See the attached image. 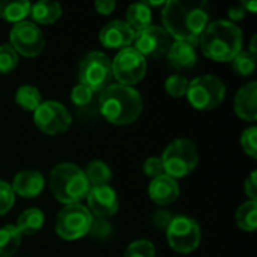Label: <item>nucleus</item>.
I'll list each match as a JSON object with an SVG mask.
<instances>
[{
    "instance_id": "1",
    "label": "nucleus",
    "mask_w": 257,
    "mask_h": 257,
    "mask_svg": "<svg viewBox=\"0 0 257 257\" xmlns=\"http://www.w3.org/2000/svg\"><path fill=\"white\" fill-rule=\"evenodd\" d=\"M161 20L172 39L197 45L209 23V5L203 0H169L163 6Z\"/></svg>"
},
{
    "instance_id": "2",
    "label": "nucleus",
    "mask_w": 257,
    "mask_h": 257,
    "mask_svg": "<svg viewBox=\"0 0 257 257\" xmlns=\"http://www.w3.org/2000/svg\"><path fill=\"white\" fill-rule=\"evenodd\" d=\"M99 111L113 125H130L139 119L143 110V99L137 89L117 83L108 84L99 92Z\"/></svg>"
},
{
    "instance_id": "3",
    "label": "nucleus",
    "mask_w": 257,
    "mask_h": 257,
    "mask_svg": "<svg viewBox=\"0 0 257 257\" xmlns=\"http://www.w3.org/2000/svg\"><path fill=\"white\" fill-rule=\"evenodd\" d=\"M199 45L203 54L214 62H232L242 50V30L229 20L208 23L200 35Z\"/></svg>"
},
{
    "instance_id": "4",
    "label": "nucleus",
    "mask_w": 257,
    "mask_h": 257,
    "mask_svg": "<svg viewBox=\"0 0 257 257\" xmlns=\"http://www.w3.org/2000/svg\"><path fill=\"white\" fill-rule=\"evenodd\" d=\"M50 190L56 200L66 205L80 203L89 193V182L84 170L72 163H60L50 173Z\"/></svg>"
},
{
    "instance_id": "5",
    "label": "nucleus",
    "mask_w": 257,
    "mask_h": 257,
    "mask_svg": "<svg viewBox=\"0 0 257 257\" xmlns=\"http://www.w3.org/2000/svg\"><path fill=\"white\" fill-rule=\"evenodd\" d=\"M161 160L166 175L173 179L185 178L193 173L199 164V149L188 139H176L167 145Z\"/></svg>"
},
{
    "instance_id": "6",
    "label": "nucleus",
    "mask_w": 257,
    "mask_h": 257,
    "mask_svg": "<svg viewBox=\"0 0 257 257\" xmlns=\"http://www.w3.org/2000/svg\"><path fill=\"white\" fill-rule=\"evenodd\" d=\"M185 96L196 110H214L224 101L226 86L223 80L215 75H200L188 83V90Z\"/></svg>"
},
{
    "instance_id": "7",
    "label": "nucleus",
    "mask_w": 257,
    "mask_h": 257,
    "mask_svg": "<svg viewBox=\"0 0 257 257\" xmlns=\"http://www.w3.org/2000/svg\"><path fill=\"white\" fill-rule=\"evenodd\" d=\"M80 84L89 87L95 93L102 92L113 80L111 59L102 51H90L81 60L78 66Z\"/></svg>"
},
{
    "instance_id": "8",
    "label": "nucleus",
    "mask_w": 257,
    "mask_h": 257,
    "mask_svg": "<svg viewBox=\"0 0 257 257\" xmlns=\"http://www.w3.org/2000/svg\"><path fill=\"white\" fill-rule=\"evenodd\" d=\"M93 215L89 209L81 205L63 206L56 218V233L65 241H77L86 236L90 230Z\"/></svg>"
},
{
    "instance_id": "9",
    "label": "nucleus",
    "mask_w": 257,
    "mask_h": 257,
    "mask_svg": "<svg viewBox=\"0 0 257 257\" xmlns=\"http://www.w3.org/2000/svg\"><path fill=\"white\" fill-rule=\"evenodd\" d=\"M170 248L179 254L193 253L202 241V230L196 220L187 215H176L166 229Z\"/></svg>"
},
{
    "instance_id": "10",
    "label": "nucleus",
    "mask_w": 257,
    "mask_h": 257,
    "mask_svg": "<svg viewBox=\"0 0 257 257\" xmlns=\"http://www.w3.org/2000/svg\"><path fill=\"white\" fill-rule=\"evenodd\" d=\"M148 69L146 59L134 48L126 47L119 50L114 59L111 60V71L113 78H116L117 84L134 87V84L140 83Z\"/></svg>"
},
{
    "instance_id": "11",
    "label": "nucleus",
    "mask_w": 257,
    "mask_h": 257,
    "mask_svg": "<svg viewBox=\"0 0 257 257\" xmlns=\"http://www.w3.org/2000/svg\"><path fill=\"white\" fill-rule=\"evenodd\" d=\"M9 45L17 51V54L36 57L44 51L45 38L39 26L33 21L24 20L12 26L9 32Z\"/></svg>"
},
{
    "instance_id": "12",
    "label": "nucleus",
    "mask_w": 257,
    "mask_h": 257,
    "mask_svg": "<svg viewBox=\"0 0 257 257\" xmlns=\"http://www.w3.org/2000/svg\"><path fill=\"white\" fill-rule=\"evenodd\" d=\"M33 120L41 133L47 136H59L69 130L72 116L63 104L57 101H42L33 111Z\"/></svg>"
},
{
    "instance_id": "13",
    "label": "nucleus",
    "mask_w": 257,
    "mask_h": 257,
    "mask_svg": "<svg viewBox=\"0 0 257 257\" xmlns=\"http://www.w3.org/2000/svg\"><path fill=\"white\" fill-rule=\"evenodd\" d=\"M172 36L161 27L151 24L149 27L136 33L134 48L146 59H160L167 56V51L172 45Z\"/></svg>"
},
{
    "instance_id": "14",
    "label": "nucleus",
    "mask_w": 257,
    "mask_h": 257,
    "mask_svg": "<svg viewBox=\"0 0 257 257\" xmlns=\"http://www.w3.org/2000/svg\"><path fill=\"white\" fill-rule=\"evenodd\" d=\"M87 209L93 217L98 218H110L119 211V197L113 187H90L86 196Z\"/></svg>"
},
{
    "instance_id": "15",
    "label": "nucleus",
    "mask_w": 257,
    "mask_h": 257,
    "mask_svg": "<svg viewBox=\"0 0 257 257\" xmlns=\"http://www.w3.org/2000/svg\"><path fill=\"white\" fill-rule=\"evenodd\" d=\"M136 32L123 20H113L107 23L99 32L101 44L110 50H123L126 47H131Z\"/></svg>"
},
{
    "instance_id": "16",
    "label": "nucleus",
    "mask_w": 257,
    "mask_h": 257,
    "mask_svg": "<svg viewBox=\"0 0 257 257\" xmlns=\"http://www.w3.org/2000/svg\"><path fill=\"white\" fill-rule=\"evenodd\" d=\"M179 184L176 179H173L169 175H161L158 178H154L148 187V194L151 200L160 206H167L179 197Z\"/></svg>"
},
{
    "instance_id": "17",
    "label": "nucleus",
    "mask_w": 257,
    "mask_h": 257,
    "mask_svg": "<svg viewBox=\"0 0 257 257\" xmlns=\"http://www.w3.org/2000/svg\"><path fill=\"white\" fill-rule=\"evenodd\" d=\"M11 187L14 194L24 199H33L42 193L45 187V178L36 170H21L14 176Z\"/></svg>"
},
{
    "instance_id": "18",
    "label": "nucleus",
    "mask_w": 257,
    "mask_h": 257,
    "mask_svg": "<svg viewBox=\"0 0 257 257\" xmlns=\"http://www.w3.org/2000/svg\"><path fill=\"white\" fill-rule=\"evenodd\" d=\"M235 113L247 122L257 120V83L250 81L242 86L235 96Z\"/></svg>"
},
{
    "instance_id": "19",
    "label": "nucleus",
    "mask_w": 257,
    "mask_h": 257,
    "mask_svg": "<svg viewBox=\"0 0 257 257\" xmlns=\"http://www.w3.org/2000/svg\"><path fill=\"white\" fill-rule=\"evenodd\" d=\"M166 57L175 69H191L197 63L196 45L184 41H173Z\"/></svg>"
},
{
    "instance_id": "20",
    "label": "nucleus",
    "mask_w": 257,
    "mask_h": 257,
    "mask_svg": "<svg viewBox=\"0 0 257 257\" xmlns=\"http://www.w3.org/2000/svg\"><path fill=\"white\" fill-rule=\"evenodd\" d=\"M62 15L60 3L54 0H39L30 8V17L33 23L38 24H53Z\"/></svg>"
},
{
    "instance_id": "21",
    "label": "nucleus",
    "mask_w": 257,
    "mask_h": 257,
    "mask_svg": "<svg viewBox=\"0 0 257 257\" xmlns=\"http://www.w3.org/2000/svg\"><path fill=\"white\" fill-rule=\"evenodd\" d=\"M44 221H45V215H44V212L41 209L29 208V209H26V211H23L20 214L15 227L18 229L21 236H24V235L32 236V235L38 233L44 227Z\"/></svg>"
},
{
    "instance_id": "22",
    "label": "nucleus",
    "mask_w": 257,
    "mask_h": 257,
    "mask_svg": "<svg viewBox=\"0 0 257 257\" xmlns=\"http://www.w3.org/2000/svg\"><path fill=\"white\" fill-rule=\"evenodd\" d=\"M126 24L137 33L152 24V9L146 2L133 3L126 11Z\"/></svg>"
},
{
    "instance_id": "23",
    "label": "nucleus",
    "mask_w": 257,
    "mask_h": 257,
    "mask_svg": "<svg viewBox=\"0 0 257 257\" xmlns=\"http://www.w3.org/2000/svg\"><path fill=\"white\" fill-rule=\"evenodd\" d=\"M30 8L32 3L27 0H0V17L15 24L30 15Z\"/></svg>"
},
{
    "instance_id": "24",
    "label": "nucleus",
    "mask_w": 257,
    "mask_h": 257,
    "mask_svg": "<svg viewBox=\"0 0 257 257\" xmlns=\"http://www.w3.org/2000/svg\"><path fill=\"white\" fill-rule=\"evenodd\" d=\"M21 233L14 224L0 227V257H14L21 245Z\"/></svg>"
},
{
    "instance_id": "25",
    "label": "nucleus",
    "mask_w": 257,
    "mask_h": 257,
    "mask_svg": "<svg viewBox=\"0 0 257 257\" xmlns=\"http://www.w3.org/2000/svg\"><path fill=\"white\" fill-rule=\"evenodd\" d=\"M84 175L87 178V182L90 187H104L110 185V181L113 178L111 169L99 160L90 161L87 167L84 169Z\"/></svg>"
},
{
    "instance_id": "26",
    "label": "nucleus",
    "mask_w": 257,
    "mask_h": 257,
    "mask_svg": "<svg viewBox=\"0 0 257 257\" xmlns=\"http://www.w3.org/2000/svg\"><path fill=\"white\" fill-rule=\"evenodd\" d=\"M15 102L26 111H35L42 102V93L32 84H23L15 92Z\"/></svg>"
},
{
    "instance_id": "27",
    "label": "nucleus",
    "mask_w": 257,
    "mask_h": 257,
    "mask_svg": "<svg viewBox=\"0 0 257 257\" xmlns=\"http://www.w3.org/2000/svg\"><path fill=\"white\" fill-rule=\"evenodd\" d=\"M236 224L244 232H254L257 227V202L247 200L236 211Z\"/></svg>"
},
{
    "instance_id": "28",
    "label": "nucleus",
    "mask_w": 257,
    "mask_h": 257,
    "mask_svg": "<svg viewBox=\"0 0 257 257\" xmlns=\"http://www.w3.org/2000/svg\"><path fill=\"white\" fill-rule=\"evenodd\" d=\"M232 68L233 71L241 77H248L256 69V56L251 54L248 50H241L233 59H232Z\"/></svg>"
},
{
    "instance_id": "29",
    "label": "nucleus",
    "mask_w": 257,
    "mask_h": 257,
    "mask_svg": "<svg viewBox=\"0 0 257 257\" xmlns=\"http://www.w3.org/2000/svg\"><path fill=\"white\" fill-rule=\"evenodd\" d=\"M20 57L9 44L0 45V74H9L18 66Z\"/></svg>"
},
{
    "instance_id": "30",
    "label": "nucleus",
    "mask_w": 257,
    "mask_h": 257,
    "mask_svg": "<svg viewBox=\"0 0 257 257\" xmlns=\"http://www.w3.org/2000/svg\"><path fill=\"white\" fill-rule=\"evenodd\" d=\"M188 78L181 74H173L166 80V90L173 98H182L188 90Z\"/></svg>"
},
{
    "instance_id": "31",
    "label": "nucleus",
    "mask_w": 257,
    "mask_h": 257,
    "mask_svg": "<svg viewBox=\"0 0 257 257\" xmlns=\"http://www.w3.org/2000/svg\"><path fill=\"white\" fill-rule=\"evenodd\" d=\"M123 257H155V247L148 239H137L126 247Z\"/></svg>"
},
{
    "instance_id": "32",
    "label": "nucleus",
    "mask_w": 257,
    "mask_h": 257,
    "mask_svg": "<svg viewBox=\"0 0 257 257\" xmlns=\"http://www.w3.org/2000/svg\"><path fill=\"white\" fill-rule=\"evenodd\" d=\"M241 148L242 151L251 157L256 158L257 157V128L256 126H250L247 130L242 131L241 134Z\"/></svg>"
},
{
    "instance_id": "33",
    "label": "nucleus",
    "mask_w": 257,
    "mask_h": 257,
    "mask_svg": "<svg viewBox=\"0 0 257 257\" xmlns=\"http://www.w3.org/2000/svg\"><path fill=\"white\" fill-rule=\"evenodd\" d=\"M95 92L90 90L89 87L83 86V84H77L74 86V89L71 90V101L75 107H86L92 102Z\"/></svg>"
},
{
    "instance_id": "34",
    "label": "nucleus",
    "mask_w": 257,
    "mask_h": 257,
    "mask_svg": "<svg viewBox=\"0 0 257 257\" xmlns=\"http://www.w3.org/2000/svg\"><path fill=\"white\" fill-rule=\"evenodd\" d=\"M14 202H15V194L12 191L11 184L0 181V217L11 211Z\"/></svg>"
},
{
    "instance_id": "35",
    "label": "nucleus",
    "mask_w": 257,
    "mask_h": 257,
    "mask_svg": "<svg viewBox=\"0 0 257 257\" xmlns=\"http://www.w3.org/2000/svg\"><path fill=\"white\" fill-rule=\"evenodd\" d=\"M143 172H145L146 176H149L152 179L154 178H158L161 175H166L161 157H149L145 161V164H143Z\"/></svg>"
},
{
    "instance_id": "36",
    "label": "nucleus",
    "mask_w": 257,
    "mask_h": 257,
    "mask_svg": "<svg viewBox=\"0 0 257 257\" xmlns=\"http://www.w3.org/2000/svg\"><path fill=\"white\" fill-rule=\"evenodd\" d=\"M111 232V226L108 224V221L105 218H98V217H93L92 220V226H90V230L89 233L95 238H99V239H104L110 235Z\"/></svg>"
},
{
    "instance_id": "37",
    "label": "nucleus",
    "mask_w": 257,
    "mask_h": 257,
    "mask_svg": "<svg viewBox=\"0 0 257 257\" xmlns=\"http://www.w3.org/2000/svg\"><path fill=\"white\" fill-rule=\"evenodd\" d=\"M173 215L169 212V211H164V209H160L157 212H154V215L151 217V223L155 229L158 230H166L172 221Z\"/></svg>"
},
{
    "instance_id": "38",
    "label": "nucleus",
    "mask_w": 257,
    "mask_h": 257,
    "mask_svg": "<svg viewBox=\"0 0 257 257\" xmlns=\"http://www.w3.org/2000/svg\"><path fill=\"white\" fill-rule=\"evenodd\" d=\"M244 191H245V196L248 197V200L257 202V173L256 172H251V173H250V176L245 179Z\"/></svg>"
},
{
    "instance_id": "39",
    "label": "nucleus",
    "mask_w": 257,
    "mask_h": 257,
    "mask_svg": "<svg viewBox=\"0 0 257 257\" xmlns=\"http://www.w3.org/2000/svg\"><path fill=\"white\" fill-rule=\"evenodd\" d=\"M116 8L114 0H96L95 2V9L101 15H110Z\"/></svg>"
},
{
    "instance_id": "40",
    "label": "nucleus",
    "mask_w": 257,
    "mask_h": 257,
    "mask_svg": "<svg viewBox=\"0 0 257 257\" xmlns=\"http://www.w3.org/2000/svg\"><path fill=\"white\" fill-rule=\"evenodd\" d=\"M245 14H247V11H245L244 3H239L238 6H232V8H229V21H232V23L241 21L245 18Z\"/></svg>"
},
{
    "instance_id": "41",
    "label": "nucleus",
    "mask_w": 257,
    "mask_h": 257,
    "mask_svg": "<svg viewBox=\"0 0 257 257\" xmlns=\"http://www.w3.org/2000/svg\"><path fill=\"white\" fill-rule=\"evenodd\" d=\"M244 3V6H245V11L247 12H251V14H254L257 11V3L254 0H251V2H242Z\"/></svg>"
},
{
    "instance_id": "42",
    "label": "nucleus",
    "mask_w": 257,
    "mask_h": 257,
    "mask_svg": "<svg viewBox=\"0 0 257 257\" xmlns=\"http://www.w3.org/2000/svg\"><path fill=\"white\" fill-rule=\"evenodd\" d=\"M248 51H250L251 54H254V56H256V54H257V50H256V35H254V36L251 38V42H250V50H248Z\"/></svg>"
}]
</instances>
